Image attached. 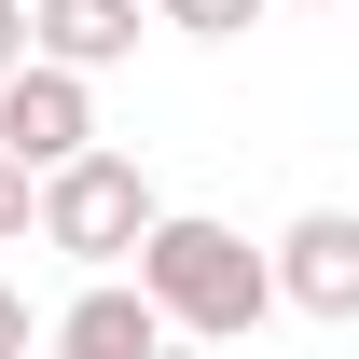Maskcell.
<instances>
[{"mask_svg": "<svg viewBox=\"0 0 359 359\" xmlns=\"http://www.w3.org/2000/svg\"><path fill=\"white\" fill-rule=\"evenodd\" d=\"M28 235H42V180L0 152V249H28Z\"/></svg>", "mask_w": 359, "mask_h": 359, "instance_id": "8", "label": "cell"}, {"mask_svg": "<svg viewBox=\"0 0 359 359\" xmlns=\"http://www.w3.org/2000/svg\"><path fill=\"white\" fill-rule=\"evenodd\" d=\"M263 0H152V28H180V42H235Z\"/></svg>", "mask_w": 359, "mask_h": 359, "instance_id": "7", "label": "cell"}, {"mask_svg": "<svg viewBox=\"0 0 359 359\" xmlns=\"http://www.w3.org/2000/svg\"><path fill=\"white\" fill-rule=\"evenodd\" d=\"M28 55H42V42H28V0H0V83H14Z\"/></svg>", "mask_w": 359, "mask_h": 359, "instance_id": "10", "label": "cell"}, {"mask_svg": "<svg viewBox=\"0 0 359 359\" xmlns=\"http://www.w3.org/2000/svg\"><path fill=\"white\" fill-rule=\"evenodd\" d=\"M28 42H42L55 69H83V83H97V69H125V55H138V0H28Z\"/></svg>", "mask_w": 359, "mask_h": 359, "instance_id": "6", "label": "cell"}, {"mask_svg": "<svg viewBox=\"0 0 359 359\" xmlns=\"http://www.w3.org/2000/svg\"><path fill=\"white\" fill-rule=\"evenodd\" d=\"M55 359H166V318L138 276H83L69 318H55Z\"/></svg>", "mask_w": 359, "mask_h": 359, "instance_id": "5", "label": "cell"}, {"mask_svg": "<svg viewBox=\"0 0 359 359\" xmlns=\"http://www.w3.org/2000/svg\"><path fill=\"white\" fill-rule=\"evenodd\" d=\"M28 346H55V332H42V318H28V290L0 276V359H28Z\"/></svg>", "mask_w": 359, "mask_h": 359, "instance_id": "9", "label": "cell"}, {"mask_svg": "<svg viewBox=\"0 0 359 359\" xmlns=\"http://www.w3.org/2000/svg\"><path fill=\"white\" fill-rule=\"evenodd\" d=\"M276 304L359 332V208H304V222L276 235Z\"/></svg>", "mask_w": 359, "mask_h": 359, "instance_id": "4", "label": "cell"}, {"mask_svg": "<svg viewBox=\"0 0 359 359\" xmlns=\"http://www.w3.org/2000/svg\"><path fill=\"white\" fill-rule=\"evenodd\" d=\"M0 152H14L28 180H55L69 152H97V83L55 69V55H28V69L0 83Z\"/></svg>", "mask_w": 359, "mask_h": 359, "instance_id": "3", "label": "cell"}, {"mask_svg": "<svg viewBox=\"0 0 359 359\" xmlns=\"http://www.w3.org/2000/svg\"><path fill=\"white\" fill-rule=\"evenodd\" d=\"M138 290H152V318H166V332L249 346V332L276 318V249H249V235L208 222V208H166V222L138 235Z\"/></svg>", "mask_w": 359, "mask_h": 359, "instance_id": "1", "label": "cell"}, {"mask_svg": "<svg viewBox=\"0 0 359 359\" xmlns=\"http://www.w3.org/2000/svg\"><path fill=\"white\" fill-rule=\"evenodd\" d=\"M152 222H166V208H152V166H138V152H111V138H97V152H69V166L42 180V249H69L83 276H125Z\"/></svg>", "mask_w": 359, "mask_h": 359, "instance_id": "2", "label": "cell"}]
</instances>
